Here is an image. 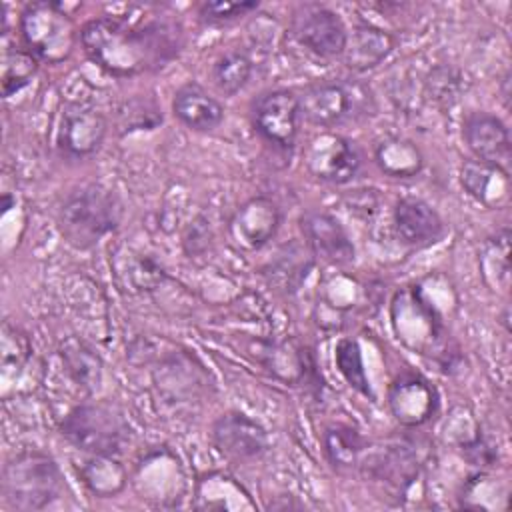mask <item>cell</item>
<instances>
[{"label":"cell","instance_id":"19","mask_svg":"<svg viewBox=\"0 0 512 512\" xmlns=\"http://www.w3.org/2000/svg\"><path fill=\"white\" fill-rule=\"evenodd\" d=\"M396 48V38L372 24H358L348 34L346 48L342 52L346 68L352 72H366L382 64Z\"/></svg>","mask_w":512,"mask_h":512},{"label":"cell","instance_id":"4","mask_svg":"<svg viewBox=\"0 0 512 512\" xmlns=\"http://www.w3.org/2000/svg\"><path fill=\"white\" fill-rule=\"evenodd\" d=\"M300 116L320 128H334L368 118L374 112L372 90L358 80H318L298 94Z\"/></svg>","mask_w":512,"mask_h":512},{"label":"cell","instance_id":"30","mask_svg":"<svg viewBox=\"0 0 512 512\" xmlns=\"http://www.w3.org/2000/svg\"><path fill=\"white\" fill-rule=\"evenodd\" d=\"M334 362L342 378L348 382L350 388L360 392L366 398H374L372 386L368 382L364 362H362V350L356 340L352 338H340L334 348Z\"/></svg>","mask_w":512,"mask_h":512},{"label":"cell","instance_id":"6","mask_svg":"<svg viewBox=\"0 0 512 512\" xmlns=\"http://www.w3.org/2000/svg\"><path fill=\"white\" fill-rule=\"evenodd\" d=\"M18 30L26 50L44 64L70 58L80 38L74 20L58 2H30L20 14Z\"/></svg>","mask_w":512,"mask_h":512},{"label":"cell","instance_id":"24","mask_svg":"<svg viewBox=\"0 0 512 512\" xmlns=\"http://www.w3.org/2000/svg\"><path fill=\"white\" fill-rule=\"evenodd\" d=\"M58 354H60L66 374L78 388L92 392L100 386L102 360L90 344H86L84 340H80L76 336H70L60 342Z\"/></svg>","mask_w":512,"mask_h":512},{"label":"cell","instance_id":"13","mask_svg":"<svg viewBox=\"0 0 512 512\" xmlns=\"http://www.w3.org/2000/svg\"><path fill=\"white\" fill-rule=\"evenodd\" d=\"M282 212L268 196H254L240 204L230 218L228 232L238 248L260 250L278 232Z\"/></svg>","mask_w":512,"mask_h":512},{"label":"cell","instance_id":"17","mask_svg":"<svg viewBox=\"0 0 512 512\" xmlns=\"http://www.w3.org/2000/svg\"><path fill=\"white\" fill-rule=\"evenodd\" d=\"M300 228L310 250L326 262L350 264L354 260V244L336 216L310 210L300 218Z\"/></svg>","mask_w":512,"mask_h":512},{"label":"cell","instance_id":"18","mask_svg":"<svg viewBox=\"0 0 512 512\" xmlns=\"http://www.w3.org/2000/svg\"><path fill=\"white\" fill-rule=\"evenodd\" d=\"M460 184L484 208L500 210L510 204V172L494 164L476 158L464 160L460 166Z\"/></svg>","mask_w":512,"mask_h":512},{"label":"cell","instance_id":"14","mask_svg":"<svg viewBox=\"0 0 512 512\" xmlns=\"http://www.w3.org/2000/svg\"><path fill=\"white\" fill-rule=\"evenodd\" d=\"M388 406L402 426H422L438 408V392L422 374L402 372L388 386Z\"/></svg>","mask_w":512,"mask_h":512},{"label":"cell","instance_id":"2","mask_svg":"<svg viewBox=\"0 0 512 512\" xmlns=\"http://www.w3.org/2000/svg\"><path fill=\"white\" fill-rule=\"evenodd\" d=\"M120 220L122 202L116 192L94 182L68 192L58 208V230L78 250L96 246L118 228Z\"/></svg>","mask_w":512,"mask_h":512},{"label":"cell","instance_id":"7","mask_svg":"<svg viewBox=\"0 0 512 512\" xmlns=\"http://www.w3.org/2000/svg\"><path fill=\"white\" fill-rule=\"evenodd\" d=\"M304 164L320 182L346 184L360 172L362 152L354 140L326 130L308 142L304 150Z\"/></svg>","mask_w":512,"mask_h":512},{"label":"cell","instance_id":"21","mask_svg":"<svg viewBox=\"0 0 512 512\" xmlns=\"http://www.w3.org/2000/svg\"><path fill=\"white\" fill-rule=\"evenodd\" d=\"M172 112L184 126L196 132L214 130L224 118L222 104L194 82H188L176 90Z\"/></svg>","mask_w":512,"mask_h":512},{"label":"cell","instance_id":"1","mask_svg":"<svg viewBox=\"0 0 512 512\" xmlns=\"http://www.w3.org/2000/svg\"><path fill=\"white\" fill-rule=\"evenodd\" d=\"M80 44L106 74L132 78L172 62L182 48V28L166 14H106L82 26Z\"/></svg>","mask_w":512,"mask_h":512},{"label":"cell","instance_id":"29","mask_svg":"<svg viewBox=\"0 0 512 512\" xmlns=\"http://www.w3.org/2000/svg\"><path fill=\"white\" fill-rule=\"evenodd\" d=\"M162 124V112L152 96L136 94L122 100L116 108V126L122 134L136 130H154Z\"/></svg>","mask_w":512,"mask_h":512},{"label":"cell","instance_id":"31","mask_svg":"<svg viewBox=\"0 0 512 512\" xmlns=\"http://www.w3.org/2000/svg\"><path fill=\"white\" fill-rule=\"evenodd\" d=\"M38 60L26 48H4L2 50V96L10 98L20 92L36 74Z\"/></svg>","mask_w":512,"mask_h":512},{"label":"cell","instance_id":"9","mask_svg":"<svg viewBox=\"0 0 512 512\" xmlns=\"http://www.w3.org/2000/svg\"><path fill=\"white\" fill-rule=\"evenodd\" d=\"M106 130L108 122L98 108L86 102H68L58 118V150L74 160L92 156L102 146Z\"/></svg>","mask_w":512,"mask_h":512},{"label":"cell","instance_id":"28","mask_svg":"<svg viewBox=\"0 0 512 512\" xmlns=\"http://www.w3.org/2000/svg\"><path fill=\"white\" fill-rule=\"evenodd\" d=\"M252 68L254 64L244 50H228L214 60L210 68V78L218 92H222L224 96H234L250 80Z\"/></svg>","mask_w":512,"mask_h":512},{"label":"cell","instance_id":"22","mask_svg":"<svg viewBox=\"0 0 512 512\" xmlns=\"http://www.w3.org/2000/svg\"><path fill=\"white\" fill-rule=\"evenodd\" d=\"M80 482L98 498H112L126 488L128 474L116 456L110 454H88L76 464Z\"/></svg>","mask_w":512,"mask_h":512},{"label":"cell","instance_id":"16","mask_svg":"<svg viewBox=\"0 0 512 512\" xmlns=\"http://www.w3.org/2000/svg\"><path fill=\"white\" fill-rule=\"evenodd\" d=\"M392 226L398 240L410 248H428L442 240L446 224L422 198H400L392 210Z\"/></svg>","mask_w":512,"mask_h":512},{"label":"cell","instance_id":"34","mask_svg":"<svg viewBox=\"0 0 512 512\" xmlns=\"http://www.w3.org/2000/svg\"><path fill=\"white\" fill-rule=\"evenodd\" d=\"M458 450L462 452V456L476 468L486 470L490 466H494L498 462V450L496 446L484 436L482 428L464 444L458 446Z\"/></svg>","mask_w":512,"mask_h":512},{"label":"cell","instance_id":"5","mask_svg":"<svg viewBox=\"0 0 512 512\" xmlns=\"http://www.w3.org/2000/svg\"><path fill=\"white\" fill-rule=\"evenodd\" d=\"M60 434L80 452L118 456L130 440L120 408L106 400L74 406L60 422Z\"/></svg>","mask_w":512,"mask_h":512},{"label":"cell","instance_id":"3","mask_svg":"<svg viewBox=\"0 0 512 512\" xmlns=\"http://www.w3.org/2000/svg\"><path fill=\"white\" fill-rule=\"evenodd\" d=\"M64 488V478L56 460L36 448L14 454L2 468L0 492L10 510H44L62 496Z\"/></svg>","mask_w":512,"mask_h":512},{"label":"cell","instance_id":"33","mask_svg":"<svg viewBox=\"0 0 512 512\" xmlns=\"http://www.w3.org/2000/svg\"><path fill=\"white\" fill-rule=\"evenodd\" d=\"M258 8V2H204L198 10L200 20L204 24H228L242 16H248L252 10Z\"/></svg>","mask_w":512,"mask_h":512},{"label":"cell","instance_id":"32","mask_svg":"<svg viewBox=\"0 0 512 512\" xmlns=\"http://www.w3.org/2000/svg\"><path fill=\"white\" fill-rule=\"evenodd\" d=\"M0 356L4 380H8L12 372H22V368L32 358V344L28 334L22 332L18 326H12L10 322H4L0 336Z\"/></svg>","mask_w":512,"mask_h":512},{"label":"cell","instance_id":"27","mask_svg":"<svg viewBox=\"0 0 512 512\" xmlns=\"http://www.w3.org/2000/svg\"><path fill=\"white\" fill-rule=\"evenodd\" d=\"M482 276L492 290L508 292L510 288V230L502 228L488 238L480 254Z\"/></svg>","mask_w":512,"mask_h":512},{"label":"cell","instance_id":"15","mask_svg":"<svg viewBox=\"0 0 512 512\" xmlns=\"http://www.w3.org/2000/svg\"><path fill=\"white\" fill-rule=\"evenodd\" d=\"M462 136L476 160L510 172L512 142L508 126L502 118L490 112H472L464 118Z\"/></svg>","mask_w":512,"mask_h":512},{"label":"cell","instance_id":"25","mask_svg":"<svg viewBox=\"0 0 512 512\" xmlns=\"http://www.w3.org/2000/svg\"><path fill=\"white\" fill-rule=\"evenodd\" d=\"M374 162L390 178H414L424 166V156L412 140L388 136L374 146Z\"/></svg>","mask_w":512,"mask_h":512},{"label":"cell","instance_id":"35","mask_svg":"<svg viewBox=\"0 0 512 512\" xmlns=\"http://www.w3.org/2000/svg\"><path fill=\"white\" fill-rule=\"evenodd\" d=\"M282 498H284V502H272L268 508H272V510H286V508L290 510V508H302V504H300V502H296V500H294V496H290V494H288V496H282Z\"/></svg>","mask_w":512,"mask_h":512},{"label":"cell","instance_id":"8","mask_svg":"<svg viewBox=\"0 0 512 512\" xmlns=\"http://www.w3.org/2000/svg\"><path fill=\"white\" fill-rule=\"evenodd\" d=\"M294 40L318 58L342 56L348 40V30L342 18L320 4L298 8L290 24Z\"/></svg>","mask_w":512,"mask_h":512},{"label":"cell","instance_id":"10","mask_svg":"<svg viewBox=\"0 0 512 512\" xmlns=\"http://www.w3.org/2000/svg\"><path fill=\"white\" fill-rule=\"evenodd\" d=\"M300 104L292 90L276 88L260 94L252 104V126L270 144L292 148L298 136Z\"/></svg>","mask_w":512,"mask_h":512},{"label":"cell","instance_id":"11","mask_svg":"<svg viewBox=\"0 0 512 512\" xmlns=\"http://www.w3.org/2000/svg\"><path fill=\"white\" fill-rule=\"evenodd\" d=\"M212 442L216 450L232 462H252L268 452V432L260 422L244 412L230 410L212 424Z\"/></svg>","mask_w":512,"mask_h":512},{"label":"cell","instance_id":"20","mask_svg":"<svg viewBox=\"0 0 512 512\" xmlns=\"http://www.w3.org/2000/svg\"><path fill=\"white\" fill-rule=\"evenodd\" d=\"M196 510H254L256 502L246 488L224 472L202 474L194 488Z\"/></svg>","mask_w":512,"mask_h":512},{"label":"cell","instance_id":"26","mask_svg":"<svg viewBox=\"0 0 512 512\" xmlns=\"http://www.w3.org/2000/svg\"><path fill=\"white\" fill-rule=\"evenodd\" d=\"M322 448L326 460L336 470H352L358 468L362 454L368 448V442L362 434L348 424H330L322 432Z\"/></svg>","mask_w":512,"mask_h":512},{"label":"cell","instance_id":"12","mask_svg":"<svg viewBox=\"0 0 512 512\" xmlns=\"http://www.w3.org/2000/svg\"><path fill=\"white\" fill-rule=\"evenodd\" d=\"M358 468L368 480L382 482L396 494H406L418 480L420 458L408 442H390L380 448H366Z\"/></svg>","mask_w":512,"mask_h":512},{"label":"cell","instance_id":"23","mask_svg":"<svg viewBox=\"0 0 512 512\" xmlns=\"http://www.w3.org/2000/svg\"><path fill=\"white\" fill-rule=\"evenodd\" d=\"M260 362L280 380L288 384H298L306 380L308 372L314 368L310 352L294 340L268 342L262 348Z\"/></svg>","mask_w":512,"mask_h":512}]
</instances>
